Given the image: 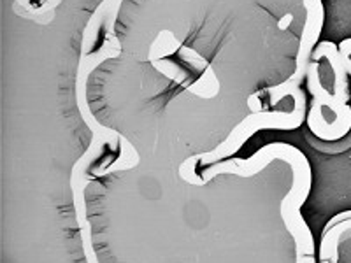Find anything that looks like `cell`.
I'll return each instance as SVG.
<instances>
[{"mask_svg":"<svg viewBox=\"0 0 351 263\" xmlns=\"http://www.w3.org/2000/svg\"><path fill=\"white\" fill-rule=\"evenodd\" d=\"M307 88L313 93V108L307 116L309 130L318 139L339 140L351 130V105L348 72L339 46L319 42L307 65Z\"/></svg>","mask_w":351,"mask_h":263,"instance_id":"1","label":"cell"},{"mask_svg":"<svg viewBox=\"0 0 351 263\" xmlns=\"http://www.w3.org/2000/svg\"><path fill=\"white\" fill-rule=\"evenodd\" d=\"M274 158H283L285 162L291 165V171H293V188H291L290 193L285 197L283 203H281V214H283L285 225H287L290 234L295 239L299 256L313 255L315 253L313 236L307 225L304 223V219L300 218L299 212L300 205L307 199L309 190H311V167L307 164L306 156L299 149L283 142L269 144L263 149L256 151L252 158L225 160V162L216 165V172L218 174L228 172V174L250 177V175H255L256 172L262 171L265 165L271 164Z\"/></svg>","mask_w":351,"mask_h":263,"instance_id":"2","label":"cell"},{"mask_svg":"<svg viewBox=\"0 0 351 263\" xmlns=\"http://www.w3.org/2000/svg\"><path fill=\"white\" fill-rule=\"evenodd\" d=\"M288 93L293 95L295 99V109L291 112H256V114L250 116L243 123H239L236 127V130L232 132L230 137H228L225 142H221L215 151H209L206 155H197L193 158H188L181 168L190 167V175L186 179L188 183L195 181V172H193V167H195L197 162H200L202 165L215 164L218 160L225 158L228 155H234L237 149L243 146L244 140H247L250 137L255 134L258 128H280V130H293V128L300 127L304 121V114H306V97H304L302 90L299 88H293V90H288Z\"/></svg>","mask_w":351,"mask_h":263,"instance_id":"3","label":"cell"},{"mask_svg":"<svg viewBox=\"0 0 351 263\" xmlns=\"http://www.w3.org/2000/svg\"><path fill=\"white\" fill-rule=\"evenodd\" d=\"M319 263H351V211L335 214L325 225L319 242Z\"/></svg>","mask_w":351,"mask_h":263,"instance_id":"4","label":"cell"},{"mask_svg":"<svg viewBox=\"0 0 351 263\" xmlns=\"http://www.w3.org/2000/svg\"><path fill=\"white\" fill-rule=\"evenodd\" d=\"M339 53L341 58H343V64L348 72V76L351 77V37H348V39H344L343 42L339 44Z\"/></svg>","mask_w":351,"mask_h":263,"instance_id":"5","label":"cell"}]
</instances>
